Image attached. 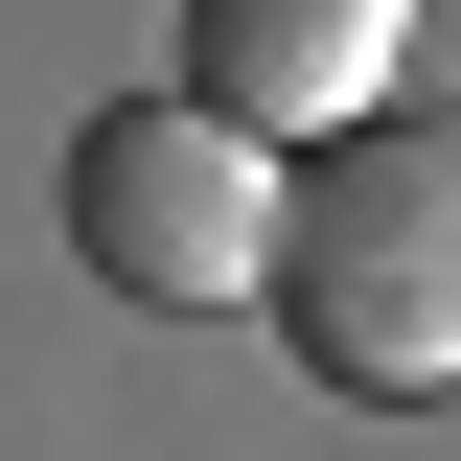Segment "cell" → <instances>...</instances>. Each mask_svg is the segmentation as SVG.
I'll return each mask as SVG.
<instances>
[{
    "mask_svg": "<svg viewBox=\"0 0 461 461\" xmlns=\"http://www.w3.org/2000/svg\"><path fill=\"white\" fill-rule=\"evenodd\" d=\"M254 300H277V346L323 393H369V415L461 393V93H393V115H346V139H300Z\"/></svg>",
    "mask_w": 461,
    "mask_h": 461,
    "instance_id": "1",
    "label": "cell"
},
{
    "mask_svg": "<svg viewBox=\"0 0 461 461\" xmlns=\"http://www.w3.org/2000/svg\"><path fill=\"white\" fill-rule=\"evenodd\" d=\"M69 254H93L115 300H254L277 277V139H230L208 93H115L93 139H69Z\"/></svg>",
    "mask_w": 461,
    "mask_h": 461,
    "instance_id": "2",
    "label": "cell"
},
{
    "mask_svg": "<svg viewBox=\"0 0 461 461\" xmlns=\"http://www.w3.org/2000/svg\"><path fill=\"white\" fill-rule=\"evenodd\" d=\"M393 47L415 0H185V93L230 139H346V115H393Z\"/></svg>",
    "mask_w": 461,
    "mask_h": 461,
    "instance_id": "3",
    "label": "cell"
}]
</instances>
